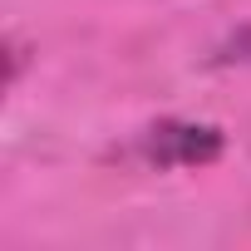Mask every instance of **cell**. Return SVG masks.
<instances>
[{"mask_svg": "<svg viewBox=\"0 0 251 251\" xmlns=\"http://www.w3.org/2000/svg\"><path fill=\"white\" fill-rule=\"evenodd\" d=\"M226 59H236V64H251V30H241V35L226 45Z\"/></svg>", "mask_w": 251, "mask_h": 251, "instance_id": "obj_2", "label": "cell"}, {"mask_svg": "<svg viewBox=\"0 0 251 251\" xmlns=\"http://www.w3.org/2000/svg\"><path fill=\"white\" fill-rule=\"evenodd\" d=\"M143 153L158 168H173V163L202 168V163H212L222 153V133L212 123H158V128L143 133Z\"/></svg>", "mask_w": 251, "mask_h": 251, "instance_id": "obj_1", "label": "cell"}]
</instances>
